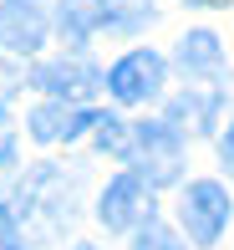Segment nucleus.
<instances>
[{"mask_svg": "<svg viewBox=\"0 0 234 250\" xmlns=\"http://www.w3.org/2000/svg\"><path fill=\"white\" fill-rule=\"evenodd\" d=\"M122 164H132V174L148 179L153 189H168V184L183 179V133H178L168 118L132 123V143H127V153H122Z\"/></svg>", "mask_w": 234, "mask_h": 250, "instance_id": "nucleus-1", "label": "nucleus"}, {"mask_svg": "<svg viewBox=\"0 0 234 250\" xmlns=\"http://www.w3.org/2000/svg\"><path fill=\"white\" fill-rule=\"evenodd\" d=\"M163 82H168V62L153 46H132V51H122L117 62L107 66V92H112V102H122V107L153 102L163 92Z\"/></svg>", "mask_w": 234, "mask_h": 250, "instance_id": "nucleus-2", "label": "nucleus"}, {"mask_svg": "<svg viewBox=\"0 0 234 250\" xmlns=\"http://www.w3.org/2000/svg\"><path fill=\"white\" fill-rule=\"evenodd\" d=\"M229 189L214 184V179H194V184H183V194H178V220H183L188 240L194 245H219L224 240V225H229Z\"/></svg>", "mask_w": 234, "mask_h": 250, "instance_id": "nucleus-3", "label": "nucleus"}, {"mask_svg": "<svg viewBox=\"0 0 234 250\" xmlns=\"http://www.w3.org/2000/svg\"><path fill=\"white\" fill-rule=\"evenodd\" d=\"M97 220H102L112 235H138L143 225L153 220V184L138 179L132 168L117 174V179H107L102 199H97Z\"/></svg>", "mask_w": 234, "mask_h": 250, "instance_id": "nucleus-4", "label": "nucleus"}, {"mask_svg": "<svg viewBox=\"0 0 234 250\" xmlns=\"http://www.w3.org/2000/svg\"><path fill=\"white\" fill-rule=\"evenodd\" d=\"M107 112L102 107H87V102H61V97H46L31 107V138L36 143H76L82 133H97Z\"/></svg>", "mask_w": 234, "mask_h": 250, "instance_id": "nucleus-5", "label": "nucleus"}, {"mask_svg": "<svg viewBox=\"0 0 234 250\" xmlns=\"http://www.w3.org/2000/svg\"><path fill=\"white\" fill-rule=\"evenodd\" d=\"M46 5L41 0H0V51L10 56H36L46 46Z\"/></svg>", "mask_w": 234, "mask_h": 250, "instance_id": "nucleus-6", "label": "nucleus"}, {"mask_svg": "<svg viewBox=\"0 0 234 250\" xmlns=\"http://www.w3.org/2000/svg\"><path fill=\"white\" fill-rule=\"evenodd\" d=\"M97 82L107 87V77L97 72L87 56H66V62H46V66H36L31 72V87L36 92H46V97H61V102H87L97 92Z\"/></svg>", "mask_w": 234, "mask_h": 250, "instance_id": "nucleus-7", "label": "nucleus"}, {"mask_svg": "<svg viewBox=\"0 0 234 250\" xmlns=\"http://www.w3.org/2000/svg\"><path fill=\"white\" fill-rule=\"evenodd\" d=\"M214 118H219V92L209 82H194L188 92H178L168 102V123H173L178 133H209Z\"/></svg>", "mask_w": 234, "mask_h": 250, "instance_id": "nucleus-8", "label": "nucleus"}, {"mask_svg": "<svg viewBox=\"0 0 234 250\" xmlns=\"http://www.w3.org/2000/svg\"><path fill=\"white\" fill-rule=\"evenodd\" d=\"M112 0H61V10H56V26H61V36L66 41H92L97 31H107L112 26Z\"/></svg>", "mask_w": 234, "mask_h": 250, "instance_id": "nucleus-9", "label": "nucleus"}, {"mask_svg": "<svg viewBox=\"0 0 234 250\" xmlns=\"http://www.w3.org/2000/svg\"><path fill=\"white\" fill-rule=\"evenodd\" d=\"M178 66H183L194 82H209V77L224 66V46H219L214 31H188L183 41H178Z\"/></svg>", "mask_w": 234, "mask_h": 250, "instance_id": "nucleus-10", "label": "nucleus"}, {"mask_svg": "<svg viewBox=\"0 0 234 250\" xmlns=\"http://www.w3.org/2000/svg\"><path fill=\"white\" fill-rule=\"evenodd\" d=\"M127 250H188V245L178 240V235H173L163 220H148L138 235H132V245H127Z\"/></svg>", "mask_w": 234, "mask_h": 250, "instance_id": "nucleus-11", "label": "nucleus"}, {"mask_svg": "<svg viewBox=\"0 0 234 250\" xmlns=\"http://www.w3.org/2000/svg\"><path fill=\"white\" fill-rule=\"evenodd\" d=\"M0 250H26V230H20L10 204H0Z\"/></svg>", "mask_w": 234, "mask_h": 250, "instance_id": "nucleus-12", "label": "nucleus"}, {"mask_svg": "<svg viewBox=\"0 0 234 250\" xmlns=\"http://www.w3.org/2000/svg\"><path fill=\"white\" fill-rule=\"evenodd\" d=\"M5 164H16V133H10L5 112H0V168H5Z\"/></svg>", "mask_w": 234, "mask_h": 250, "instance_id": "nucleus-13", "label": "nucleus"}, {"mask_svg": "<svg viewBox=\"0 0 234 250\" xmlns=\"http://www.w3.org/2000/svg\"><path fill=\"white\" fill-rule=\"evenodd\" d=\"M219 164H224V174L234 179V123L224 128V138H219Z\"/></svg>", "mask_w": 234, "mask_h": 250, "instance_id": "nucleus-14", "label": "nucleus"}, {"mask_svg": "<svg viewBox=\"0 0 234 250\" xmlns=\"http://www.w3.org/2000/svg\"><path fill=\"white\" fill-rule=\"evenodd\" d=\"M183 5H188V10H204V5H209V10H229L234 0H183Z\"/></svg>", "mask_w": 234, "mask_h": 250, "instance_id": "nucleus-15", "label": "nucleus"}, {"mask_svg": "<svg viewBox=\"0 0 234 250\" xmlns=\"http://www.w3.org/2000/svg\"><path fill=\"white\" fill-rule=\"evenodd\" d=\"M72 250H102V245H87V240H82V245H72Z\"/></svg>", "mask_w": 234, "mask_h": 250, "instance_id": "nucleus-16", "label": "nucleus"}]
</instances>
